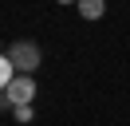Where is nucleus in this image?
<instances>
[{
	"label": "nucleus",
	"mask_w": 130,
	"mask_h": 126,
	"mask_svg": "<svg viewBox=\"0 0 130 126\" xmlns=\"http://www.w3.org/2000/svg\"><path fill=\"white\" fill-rule=\"evenodd\" d=\"M8 59H12V67L20 71V75H32L36 67L43 63V51L32 43V39H20V43H12V51H8Z\"/></svg>",
	"instance_id": "nucleus-1"
},
{
	"label": "nucleus",
	"mask_w": 130,
	"mask_h": 126,
	"mask_svg": "<svg viewBox=\"0 0 130 126\" xmlns=\"http://www.w3.org/2000/svg\"><path fill=\"white\" fill-rule=\"evenodd\" d=\"M4 94H8L12 106H32V99H36V79H32V75H16Z\"/></svg>",
	"instance_id": "nucleus-2"
},
{
	"label": "nucleus",
	"mask_w": 130,
	"mask_h": 126,
	"mask_svg": "<svg viewBox=\"0 0 130 126\" xmlns=\"http://www.w3.org/2000/svg\"><path fill=\"white\" fill-rule=\"evenodd\" d=\"M75 8H79V16H83V20H99V16L106 12V0H79Z\"/></svg>",
	"instance_id": "nucleus-3"
},
{
	"label": "nucleus",
	"mask_w": 130,
	"mask_h": 126,
	"mask_svg": "<svg viewBox=\"0 0 130 126\" xmlns=\"http://www.w3.org/2000/svg\"><path fill=\"white\" fill-rule=\"evenodd\" d=\"M12 71H16V67H12V59H8V55H0V94L8 91V83H12V79H16V75H12Z\"/></svg>",
	"instance_id": "nucleus-4"
},
{
	"label": "nucleus",
	"mask_w": 130,
	"mask_h": 126,
	"mask_svg": "<svg viewBox=\"0 0 130 126\" xmlns=\"http://www.w3.org/2000/svg\"><path fill=\"white\" fill-rule=\"evenodd\" d=\"M12 114H16L20 122H32V106H12Z\"/></svg>",
	"instance_id": "nucleus-5"
},
{
	"label": "nucleus",
	"mask_w": 130,
	"mask_h": 126,
	"mask_svg": "<svg viewBox=\"0 0 130 126\" xmlns=\"http://www.w3.org/2000/svg\"><path fill=\"white\" fill-rule=\"evenodd\" d=\"M55 4H79V0H55Z\"/></svg>",
	"instance_id": "nucleus-6"
}]
</instances>
